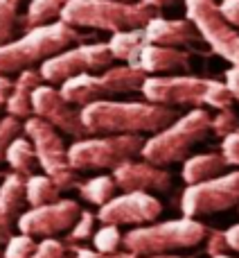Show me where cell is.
<instances>
[{
	"label": "cell",
	"mask_w": 239,
	"mask_h": 258,
	"mask_svg": "<svg viewBox=\"0 0 239 258\" xmlns=\"http://www.w3.org/2000/svg\"><path fill=\"white\" fill-rule=\"evenodd\" d=\"M18 129H21V125H18V120L14 116H7L0 120V161L5 159V152H7L9 143L18 136Z\"/></svg>",
	"instance_id": "obj_14"
},
{
	"label": "cell",
	"mask_w": 239,
	"mask_h": 258,
	"mask_svg": "<svg viewBox=\"0 0 239 258\" xmlns=\"http://www.w3.org/2000/svg\"><path fill=\"white\" fill-rule=\"evenodd\" d=\"M108 59L111 57L104 45H81L70 52H61L45 59L41 66V77L48 82H66L75 75H84L86 71L106 66Z\"/></svg>",
	"instance_id": "obj_3"
},
{
	"label": "cell",
	"mask_w": 239,
	"mask_h": 258,
	"mask_svg": "<svg viewBox=\"0 0 239 258\" xmlns=\"http://www.w3.org/2000/svg\"><path fill=\"white\" fill-rule=\"evenodd\" d=\"M39 77L41 75H36V73H32V71H25L18 77V82L12 86V93H9V98H7L9 116L18 118V116H27V113L32 111V91L39 84Z\"/></svg>",
	"instance_id": "obj_7"
},
{
	"label": "cell",
	"mask_w": 239,
	"mask_h": 258,
	"mask_svg": "<svg viewBox=\"0 0 239 258\" xmlns=\"http://www.w3.org/2000/svg\"><path fill=\"white\" fill-rule=\"evenodd\" d=\"M25 204V183L18 174L5 179L0 186V242H7L12 238V229Z\"/></svg>",
	"instance_id": "obj_6"
},
{
	"label": "cell",
	"mask_w": 239,
	"mask_h": 258,
	"mask_svg": "<svg viewBox=\"0 0 239 258\" xmlns=\"http://www.w3.org/2000/svg\"><path fill=\"white\" fill-rule=\"evenodd\" d=\"M27 258H63V245L52 238H45L41 245L34 247V251Z\"/></svg>",
	"instance_id": "obj_15"
},
{
	"label": "cell",
	"mask_w": 239,
	"mask_h": 258,
	"mask_svg": "<svg viewBox=\"0 0 239 258\" xmlns=\"http://www.w3.org/2000/svg\"><path fill=\"white\" fill-rule=\"evenodd\" d=\"M25 132L32 136L34 141V154L36 161L43 165V170L50 174L54 183L59 188L68 186L72 179L70 174V165H68V152L63 150L61 138L54 134L52 125H48L41 118H34V120L25 122Z\"/></svg>",
	"instance_id": "obj_2"
},
{
	"label": "cell",
	"mask_w": 239,
	"mask_h": 258,
	"mask_svg": "<svg viewBox=\"0 0 239 258\" xmlns=\"http://www.w3.org/2000/svg\"><path fill=\"white\" fill-rule=\"evenodd\" d=\"M5 159H7V163L12 165L16 172H23V174H30L32 168L36 165L34 147H32L25 138H14V141L9 143L7 152H5Z\"/></svg>",
	"instance_id": "obj_8"
},
{
	"label": "cell",
	"mask_w": 239,
	"mask_h": 258,
	"mask_svg": "<svg viewBox=\"0 0 239 258\" xmlns=\"http://www.w3.org/2000/svg\"><path fill=\"white\" fill-rule=\"evenodd\" d=\"M32 109L41 116V120H48V125H54L68 134L86 132L81 125V118L68 107V102L48 86H36L32 91Z\"/></svg>",
	"instance_id": "obj_5"
},
{
	"label": "cell",
	"mask_w": 239,
	"mask_h": 258,
	"mask_svg": "<svg viewBox=\"0 0 239 258\" xmlns=\"http://www.w3.org/2000/svg\"><path fill=\"white\" fill-rule=\"evenodd\" d=\"M18 0H0V45L9 43L16 32Z\"/></svg>",
	"instance_id": "obj_11"
},
{
	"label": "cell",
	"mask_w": 239,
	"mask_h": 258,
	"mask_svg": "<svg viewBox=\"0 0 239 258\" xmlns=\"http://www.w3.org/2000/svg\"><path fill=\"white\" fill-rule=\"evenodd\" d=\"M59 192V186L50 177H30V181L25 183V200L32 206H43L54 202Z\"/></svg>",
	"instance_id": "obj_9"
},
{
	"label": "cell",
	"mask_w": 239,
	"mask_h": 258,
	"mask_svg": "<svg viewBox=\"0 0 239 258\" xmlns=\"http://www.w3.org/2000/svg\"><path fill=\"white\" fill-rule=\"evenodd\" d=\"M0 258H3V254H0Z\"/></svg>",
	"instance_id": "obj_19"
},
{
	"label": "cell",
	"mask_w": 239,
	"mask_h": 258,
	"mask_svg": "<svg viewBox=\"0 0 239 258\" xmlns=\"http://www.w3.org/2000/svg\"><path fill=\"white\" fill-rule=\"evenodd\" d=\"M115 238H117V231H115V229H111V227H108V229H102V231L97 233V238H95V245H97L102 251H111L113 247H115V242H117Z\"/></svg>",
	"instance_id": "obj_16"
},
{
	"label": "cell",
	"mask_w": 239,
	"mask_h": 258,
	"mask_svg": "<svg viewBox=\"0 0 239 258\" xmlns=\"http://www.w3.org/2000/svg\"><path fill=\"white\" fill-rule=\"evenodd\" d=\"M77 209L75 202H68V200H61V202H50V204H43V206H34L32 211L21 215L18 220V229H21L25 236H54L59 231H66L75 224L77 220Z\"/></svg>",
	"instance_id": "obj_4"
},
{
	"label": "cell",
	"mask_w": 239,
	"mask_h": 258,
	"mask_svg": "<svg viewBox=\"0 0 239 258\" xmlns=\"http://www.w3.org/2000/svg\"><path fill=\"white\" fill-rule=\"evenodd\" d=\"M90 224H93V218H90L88 213L81 215V222L75 227V231H72V238L75 240H81V238H86L90 233Z\"/></svg>",
	"instance_id": "obj_17"
},
{
	"label": "cell",
	"mask_w": 239,
	"mask_h": 258,
	"mask_svg": "<svg viewBox=\"0 0 239 258\" xmlns=\"http://www.w3.org/2000/svg\"><path fill=\"white\" fill-rule=\"evenodd\" d=\"M111 190H113L111 179L102 177V179H93L88 186H84V190H81V192H84V195L88 197L90 202H95V204H104Z\"/></svg>",
	"instance_id": "obj_13"
},
{
	"label": "cell",
	"mask_w": 239,
	"mask_h": 258,
	"mask_svg": "<svg viewBox=\"0 0 239 258\" xmlns=\"http://www.w3.org/2000/svg\"><path fill=\"white\" fill-rule=\"evenodd\" d=\"M12 82L7 80L5 75H0V107L3 104H7V98H9V93H12Z\"/></svg>",
	"instance_id": "obj_18"
},
{
	"label": "cell",
	"mask_w": 239,
	"mask_h": 258,
	"mask_svg": "<svg viewBox=\"0 0 239 258\" xmlns=\"http://www.w3.org/2000/svg\"><path fill=\"white\" fill-rule=\"evenodd\" d=\"M66 5V0H32L30 12H27V23L30 25H48L54 16H59Z\"/></svg>",
	"instance_id": "obj_10"
},
{
	"label": "cell",
	"mask_w": 239,
	"mask_h": 258,
	"mask_svg": "<svg viewBox=\"0 0 239 258\" xmlns=\"http://www.w3.org/2000/svg\"><path fill=\"white\" fill-rule=\"evenodd\" d=\"M34 247H36V242H34V238L32 236H12L7 240V249H5V254L3 258H27L34 251Z\"/></svg>",
	"instance_id": "obj_12"
},
{
	"label": "cell",
	"mask_w": 239,
	"mask_h": 258,
	"mask_svg": "<svg viewBox=\"0 0 239 258\" xmlns=\"http://www.w3.org/2000/svg\"><path fill=\"white\" fill-rule=\"evenodd\" d=\"M77 39L79 34L66 23H52V25L48 23V25L34 27L23 39L0 45V75L21 71L36 61L54 57Z\"/></svg>",
	"instance_id": "obj_1"
}]
</instances>
